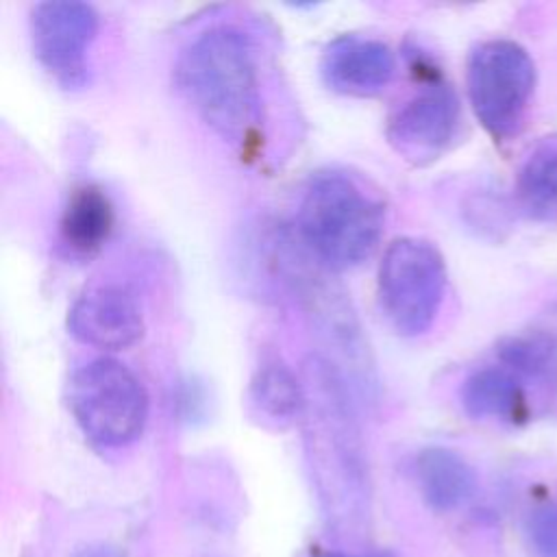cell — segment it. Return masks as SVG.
I'll use <instances>...</instances> for the list:
<instances>
[{
	"instance_id": "1",
	"label": "cell",
	"mask_w": 557,
	"mask_h": 557,
	"mask_svg": "<svg viewBox=\"0 0 557 557\" xmlns=\"http://www.w3.org/2000/svg\"><path fill=\"white\" fill-rule=\"evenodd\" d=\"M176 83L209 128L239 152L261 137L263 109L255 48L237 26H211L178 54Z\"/></svg>"
},
{
	"instance_id": "2",
	"label": "cell",
	"mask_w": 557,
	"mask_h": 557,
	"mask_svg": "<svg viewBox=\"0 0 557 557\" xmlns=\"http://www.w3.org/2000/svg\"><path fill=\"white\" fill-rule=\"evenodd\" d=\"M383 224V200L363 181L342 170L313 174L296 213L302 244L335 270L366 261L381 239Z\"/></svg>"
},
{
	"instance_id": "3",
	"label": "cell",
	"mask_w": 557,
	"mask_h": 557,
	"mask_svg": "<svg viewBox=\"0 0 557 557\" xmlns=\"http://www.w3.org/2000/svg\"><path fill=\"white\" fill-rule=\"evenodd\" d=\"M65 400L85 437L102 448L135 442L148 420L144 383L113 357L78 366L67 379Z\"/></svg>"
},
{
	"instance_id": "4",
	"label": "cell",
	"mask_w": 557,
	"mask_h": 557,
	"mask_svg": "<svg viewBox=\"0 0 557 557\" xmlns=\"http://www.w3.org/2000/svg\"><path fill=\"white\" fill-rule=\"evenodd\" d=\"M379 305L403 337L422 335L444 300L446 263L435 244L422 237L394 239L379 265Z\"/></svg>"
},
{
	"instance_id": "5",
	"label": "cell",
	"mask_w": 557,
	"mask_h": 557,
	"mask_svg": "<svg viewBox=\"0 0 557 557\" xmlns=\"http://www.w3.org/2000/svg\"><path fill=\"white\" fill-rule=\"evenodd\" d=\"M535 87L529 52L509 39L479 44L468 59V96L481 126L494 139H509L522 126Z\"/></svg>"
},
{
	"instance_id": "6",
	"label": "cell",
	"mask_w": 557,
	"mask_h": 557,
	"mask_svg": "<svg viewBox=\"0 0 557 557\" xmlns=\"http://www.w3.org/2000/svg\"><path fill=\"white\" fill-rule=\"evenodd\" d=\"M100 17L89 2L46 0L30 11V41L37 61L67 89L89 78V48L98 35Z\"/></svg>"
},
{
	"instance_id": "7",
	"label": "cell",
	"mask_w": 557,
	"mask_h": 557,
	"mask_svg": "<svg viewBox=\"0 0 557 557\" xmlns=\"http://www.w3.org/2000/svg\"><path fill=\"white\" fill-rule=\"evenodd\" d=\"M461 109L455 89L440 76H431L387 120L389 146L411 163L435 159L453 141Z\"/></svg>"
},
{
	"instance_id": "8",
	"label": "cell",
	"mask_w": 557,
	"mask_h": 557,
	"mask_svg": "<svg viewBox=\"0 0 557 557\" xmlns=\"http://www.w3.org/2000/svg\"><path fill=\"white\" fill-rule=\"evenodd\" d=\"M67 331L87 346L120 350L141 339L144 315L126 287L98 283L83 289L67 309Z\"/></svg>"
},
{
	"instance_id": "9",
	"label": "cell",
	"mask_w": 557,
	"mask_h": 557,
	"mask_svg": "<svg viewBox=\"0 0 557 557\" xmlns=\"http://www.w3.org/2000/svg\"><path fill=\"white\" fill-rule=\"evenodd\" d=\"M396 59L387 44L372 37L339 35L326 44L320 72L324 83L348 96H372L394 76Z\"/></svg>"
},
{
	"instance_id": "10",
	"label": "cell",
	"mask_w": 557,
	"mask_h": 557,
	"mask_svg": "<svg viewBox=\"0 0 557 557\" xmlns=\"http://www.w3.org/2000/svg\"><path fill=\"white\" fill-rule=\"evenodd\" d=\"M115 224L113 202L94 183L74 187L61 209L59 244L72 259L94 257L109 239Z\"/></svg>"
},
{
	"instance_id": "11",
	"label": "cell",
	"mask_w": 557,
	"mask_h": 557,
	"mask_svg": "<svg viewBox=\"0 0 557 557\" xmlns=\"http://www.w3.org/2000/svg\"><path fill=\"white\" fill-rule=\"evenodd\" d=\"M413 470L424 503L435 511L459 509L476 490L474 470L450 448L431 446L420 450Z\"/></svg>"
},
{
	"instance_id": "12",
	"label": "cell",
	"mask_w": 557,
	"mask_h": 557,
	"mask_svg": "<svg viewBox=\"0 0 557 557\" xmlns=\"http://www.w3.org/2000/svg\"><path fill=\"white\" fill-rule=\"evenodd\" d=\"M246 400L255 418L283 429L305 416V383L283 361H265L252 374Z\"/></svg>"
},
{
	"instance_id": "13",
	"label": "cell",
	"mask_w": 557,
	"mask_h": 557,
	"mask_svg": "<svg viewBox=\"0 0 557 557\" xmlns=\"http://www.w3.org/2000/svg\"><path fill=\"white\" fill-rule=\"evenodd\" d=\"M461 405L472 418L503 422L522 418L527 407L520 381L509 370L494 366L479 368L463 381Z\"/></svg>"
},
{
	"instance_id": "14",
	"label": "cell",
	"mask_w": 557,
	"mask_h": 557,
	"mask_svg": "<svg viewBox=\"0 0 557 557\" xmlns=\"http://www.w3.org/2000/svg\"><path fill=\"white\" fill-rule=\"evenodd\" d=\"M522 209L542 222L557 220V137L540 141L524 159L518 174Z\"/></svg>"
},
{
	"instance_id": "15",
	"label": "cell",
	"mask_w": 557,
	"mask_h": 557,
	"mask_svg": "<svg viewBox=\"0 0 557 557\" xmlns=\"http://www.w3.org/2000/svg\"><path fill=\"white\" fill-rule=\"evenodd\" d=\"M500 361L516 374L557 385V329L542 326L505 337L498 344Z\"/></svg>"
},
{
	"instance_id": "16",
	"label": "cell",
	"mask_w": 557,
	"mask_h": 557,
	"mask_svg": "<svg viewBox=\"0 0 557 557\" xmlns=\"http://www.w3.org/2000/svg\"><path fill=\"white\" fill-rule=\"evenodd\" d=\"M527 531L540 557H557V505L555 503L535 507L527 520Z\"/></svg>"
},
{
	"instance_id": "17",
	"label": "cell",
	"mask_w": 557,
	"mask_h": 557,
	"mask_svg": "<svg viewBox=\"0 0 557 557\" xmlns=\"http://www.w3.org/2000/svg\"><path fill=\"white\" fill-rule=\"evenodd\" d=\"M74 557H122V555L109 546H87V548L78 550Z\"/></svg>"
},
{
	"instance_id": "18",
	"label": "cell",
	"mask_w": 557,
	"mask_h": 557,
	"mask_svg": "<svg viewBox=\"0 0 557 557\" xmlns=\"http://www.w3.org/2000/svg\"><path fill=\"white\" fill-rule=\"evenodd\" d=\"M311 557H392L389 553H376V555H348V553H339V550H318L311 553Z\"/></svg>"
}]
</instances>
